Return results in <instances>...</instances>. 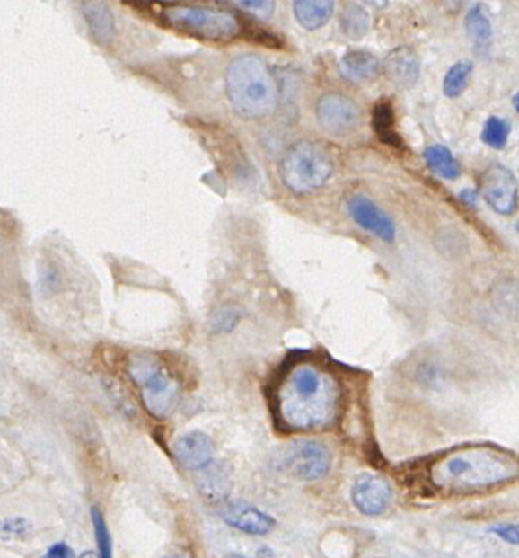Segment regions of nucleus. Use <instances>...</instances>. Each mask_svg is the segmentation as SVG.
Returning a JSON list of instances; mask_svg holds the SVG:
<instances>
[{
  "mask_svg": "<svg viewBox=\"0 0 519 558\" xmlns=\"http://www.w3.org/2000/svg\"><path fill=\"white\" fill-rule=\"evenodd\" d=\"M339 407V385L329 374L304 364L287 374L277 394V412L293 430L329 425Z\"/></svg>",
  "mask_w": 519,
  "mask_h": 558,
  "instance_id": "f257e3e1",
  "label": "nucleus"
},
{
  "mask_svg": "<svg viewBox=\"0 0 519 558\" xmlns=\"http://www.w3.org/2000/svg\"><path fill=\"white\" fill-rule=\"evenodd\" d=\"M518 474L515 457L487 447L454 452L431 467V480L436 487L456 492L505 483Z\"/></svg>",
  "mask_w": 519,
  "mask_h": 558,
  "instance_id": "f03ea898",
  "label": "nucleus"
},
{
  "mask_svg": "<svg viewBox=\"0 0 519 558\" xmlns=\"http://www.w3.org/2000/svg\"><path fill=\"white\" fill-rule=\"evenodd\" d=\"M225 90L235 113L245 120H261L277 110V79L259 56H241L229 64Z\"/></svg>",
  "mask_w": 519,
  "mask_h": 558,
  "instance_id": "7ed1b4c3",
  "label": "nucleus"
},
{
  "mask_svg": "<svg viewBox=\"0 0 519 558\" xmlns=\"http://www.w3.org/2000/svg\"><path fill=\"white\" fill-rule=\"evenodd\" d=\"M279 173L285 185L297 195L319 190L330 180L333 160L319 144L299 141L287 149Z\"/></svg>",
  "mask_w": 519,
  "mask_h": 558,
  "instance_id": "20e7f679",
  "label": "nucleus"
},
{
  "mask_svg": "<svg viewBox=\"0 0 519 558\" xmlns=\"http://www.w3.org/2000/svg\"><path fill=\"white\" fill-rule=\"evenodd\" d=\"M128 372L141 390L144 407L159 420L171 417L179 402V384L165 371L157 358L149 355L133 356Z\"/></svg>",
  "mask_w": 519,
  "mask_h": 558,
  "instance_id": "39448f33",
  "label": "nucleus"
},
{
  "mask_svg": "<svg viewBox=\"0 0 519 558\" xmlns=\"http://www.w3.org/2000/svg\"><path fill=\"white\" fill-rule=\"evenodd\" d=\"M169 27L207 41H231L241 35V23L223 10L199 5H169L162 12Z\"/></svg>",
  "mask_w": 519,
  "mask_h": 558,
  "instance_id": "423d86ee",
  "label": "nucleus"
},
{
  "mask_svg": "<svg viewBox=\"0 0 519 558\" xmlns=\"http://www.w3.org/2000/svg\"><path fill=\"white\" fill-rule=\"evenodd\" d=\"M277 467L293 479L317 482L331 469V452L325 444L311 439H297L281 451Z\"/></svg>",
  "mask_w": 519,
  "mask_h": 558,
  "instance_id": "0eeeda50",
  "label": "nucleus"
},
{
  "mask_svg": "<svg viewBox=\"0 0 519 558\" xmlns=\"http://www.w3.org/2000/svg\"><path fill=\"white\" fill-rule=\"evenodd\" d=\"M482 195L493 211L502 216H511L518 209V180L510 169L495 164L485 170L480 182Z\"/></svg>",
  "mask_w": 519,
  "mask_h": 558,
  "instance_id": "6e6552de",
  "label": "nucleus"
},
{
  "mask_svg": "<svg viewBox=\"0 0 519 558\" xmlns=\"http://www.w3.org/2000/svg\"><path fill=\"white\" fill-rule=\"evenodd\" d=\"M317 120L327 133H351L361 123V110L355 100L341 93H327L317 103Z\"/></svg>",
  "mask_w": 519,
  "mask_h": 558,
  "instance_id": "1a4fd4ad",
  "label": "nucleus"
},
{
  "mask_svg": "<svg viewBox=\"0 0 519 558\" xmlns=\"http://www.w3.org/2000/svg\"><path fill=\"white\" fill-rule=\"evenodd\" d=\"M351 500L359 513L379 516L387 511L392 501V487L379 475L361 474L351 487Z\"/></svg>",
  "mask_w": 519,
  "mask_h": 558,
  "instance_id": "9d476101",
  "label": "nucleus"
},
{
  "mask_svg": "<svg viewBox=\"0 0 519 558\" xmlns=\"http://www.w3.org/2000/svg\"><path fill=\"white\" fill-rule=\"evenodd\" d=\"M219 514L225 524L249 536H265L277 526L273 516L263 513L259 508L242 500L225 501L219 508Z\"/></svg>",
  "mask_w": 519,
  "mask_h": 558,
  "instance_id": "9b49d317",
  "label": "nucleus"
},
{
  "mask_svg": "<svg viewBox=\"0 0 519 558\" xmlns=\"http://www.w3.org/2000/svg\"><path fill=\"white\" fill-rule=\"evenodd\" d=\"M348 213L361 229L374 234L389 244L394 242L397 231L392 217L366 196H353L348 201Z\"/></svg>",
  "mask_w": 519,
  "mask_h": 558,
  "instance_id": "f8f14e48",
  "label": "nucleus"
},
{
  "mask_svg": "<svg viewBox=\"0 0 519 558\" xmlns=\"http://www.w3.org/2000/svg\"><path fill=\"white\" fill-rule=\"evenodd\" d=\"M172 452L185 469L201 470L215 459L216 446L207 433L189 431L173 443Z\"/></svg>",
  "mask_w": 519,
  "mask_h": 558,
  "instance_id": "ddd939ff",
  "label": "nucleus"
},
{
  "mask_svg": "<svg viewBox=\"0 0 519 558\" xmlns=\"http://www.w3.org/2000/svg\"><path fill=\"white\" fill-rule=\"evenodd\" d=\"M383 69L387 79L400 89H412L420 79V61L410 48L400 46L385 56Z\"/></svg>",
  "mask_w": 519,
  "mask_h": 558,
  "instance_id": "4468645a",
  "label": "nucleus"
},
{
  "mask_svg": "<svg viewBox=\"0 0 519 558\" xmlns=\"http://www.w3.org/2000/svg\"><path fill=\"white\" fill-rule=\"evenodd\" d=\"M487 12L488 10L484 4L477 2L469 9L466 20H464L467 36H469L477 54L482 58L490 56L493 46L492 20Z\"/></svg>",
  "mask_w": 519,
  "mask_h": 558,
  "instance_id": "2eb2a0df",
  "label": "nucleus"
},
{
  "mask_svg": "<svg viewBox=\"0 0 519 558\" xmlns=\"http://www.w3.org/2000/svg\"><path fill=\"white\" fill-rule=\"evenodd\" d=\"M383 64L376 54L366 49H349L341 56V75L353 84H365L377 77Z\"/></svg>",
  "mask_w": 519,
  "mask_h": 558,
  "instance_id": "dca6fc26",
  "label": "nucleus"
},
{
  "mask_svg": "<svg viewBox=\"0 0 519 558\" xmlns=\"http://www.w3.org/2000/svg\"><path fill=\"white\" fill-rule=\"evenodd\" d=\"M335 0H295V17L301 27L315 31L330 22Z\"/></svg>",
  "mask_w": 519,
  "mask_h": 558,
  "instance_id": "f3484780",
  "label": "nucleus"
},
{
  "mask_svg": "<svg viewBox=\"0 0 519 558\" xmlns=\"http://www.w3.org/2000/svg\"><path fill=\"white\" fill-rule=\"evenodd\" d=\"M373 128H374L377 137L384 144L394 149H402L403 141L400 134L395 129L394 107L391 100L383 98L373 108Z\"/></svg>",
  "mask_w": 519,
  "mask_h": 558,
  "instance_id": "a211bd4d",
  "label": "nucleus"
},
{
  "mask_svg": "<svg viewBox=\"0 0 519 558\" xmlns=\"http://www.w3.org/2000/svg\"><path fill=\"white\" fill-rule=\"evenodd\" d=\"M82 10L95 38L100 41H110L115 35V18L107 5L100 0H85Z\"/></svg>",
  "mask_w": 519,
  "mask_h": 558,
  "instance_id": "6ab92c4d",
  "label": "nucleus"
},
{
  "mask_svg": "<svg viewBox=\"0 0 519 558\" xmlns=\"http://www.w3.org/2000/svg\"><path fill=\"white\" fill-rule=\"evenodd\" d=\"M490 297L498 312L510 319L519 320V281L513 278H503L493 284Z\"/></svg>",
  "mask_w": 519,
  "mask_h": 558,
  "instance_id": "aec40b11",
  "label": "nucleus"
},
{
  "mask_svg": "<svg viewBox=\"0 0 519 558\" xmlns=\"http://www.w3.org/2000/svg\"><path fill=\"white\" fill-rule=\"evenodd\" d=\"M425 160H427V165L430 167L431 172L435 175H438L439 178L457 180L461 175V165L454 157V154L449 151L446 146L435 144V146L427 147Z\"/></svg>",
  "mask_w": 519,
  "mask_h": 558,
  "instance_id": "412c9836",
  "label": "nucleus"
},
{
  "mask_svg": "<svg viewBox=\"0 0 519 558\" xmlns=\"http://www.w3.org/2000/svg\"><path fill=\"white\" fill-rule=\"evenodd\" d=\"M203 470V475L198 479V487L203 496L209 500H224L231 493V479L225 470L219 465H207Z\"/></svg>",
  "mask_w": 519,
  "mask_h": 558,
  "instance_id": "4be33fe9",
  "label": "nucleus"
},
{
  "mask_svg": "<svg viewBox=\"0 0 519 558\" xmlns=\"http://www.w3.org/2000/svg\"><path fill=\"white\" fill-rule=\"evenodd\" d=\"M474 74V64L469 59H461L449 67L443 80V93L448 98L461 97L466 92Z\"/></svg>",
  "mask_w": 519,
  "mask_h": 558,
  "instance_id": "5701e85b",
  "label": "nucleus"
},
{
  "mask_svg": "<svg viewBox=\"0 0 519 558\" xmlns=\"http://www.w3.org/2000/svg\"><path fill=\"white\" fill-rule=\"evenodd\" d=\"M341 31L348 36L349 40H361L366 36L371 25V18L366 10L358 4H347L340 15Z\"/></svg>",
  "mask_w": 519,
  "mask_h": 558,
  "instance_id": "b1692460",
  "label": "nucleus"
},
{
  "mask_svg": "<svg viewBox=\"0 0 519 558\" xmlns=\"http://www.w3.org/2000/svg\"><path fill=\"white\" fill-rule=\"evenodd\" d=\"M511 124L508 120L500 116H490L487 118L482 129V141L485 146L492 147L495 151H502L506 147L510 139Z\"/></svg>",
  "mask_w": 519,
  "mask_h": 558,
  "instance_id": "393cba45",
  "label": "nucleus"
},
{
  "mask_svg": "<svg viewBox=\"0 0 519 558\" xmlns=\"http://www.w3.org/2000/svg\"><path fill=\"white\" fill-rule=\"evenodd\" d=\"M90 514H92V524H93L97 547H99V557L113 558V542H111V536H110V531H108L103 513L100 511L97 506H92Z\"/></svg>",
  "mask_w": 519,
  "mask_h": 558,
  "instance_id": "a878e982",
  "label": "nucleus"
},
{
  "mask_svg": "<svg viewBox=\"0 0 519 558\" xmlns=\"http://www.w3.org/2000/svg\"><path fill=\"white\" fill-rule=\"evenodd\" d=\"M260 18H268L275 12V0H223Z\"/></svg>",
  "mask_w": 519,
  "mask_h": 558,
  "instance_id": "bb28decb",
  "label": "nucleus"
},
{
  "mask_svg": "<svg viewBox=\"0 0 519 558\" xmlns=\"http://www.w3.org/2000/svg\"><path fill=\"white\" fill-rule=\"evenodd\" d=\"M500 539L513 545H519V524H502L492 529Z\"/></svg>",
  "mask_w": 519,
  "mask_h": 558,
  "instance_id": "cd10ccee",
  "label": "nucleus"
},
{
  "mask_svg": "<svg viewBox=\"0 0 519 558\" xmlns=\"http://www.w3.org/2000/svg\"><path fill=\"white\" fill-rule=\"evenodd\" d=\"M154 558H195L193 552L187 549V547H181V545H169V547H163V549L157 552V555Z\"/></svg>",
  "mask_w": 519,
  "mask_h": 558,
  "instance_id": "c85d7f7f",
  "label": "nucleus"
},
{
  "mask_svg": "<svg viewBox=\"0 0 519 558\" xmlns=\"http://www.w3.org/2000/svg\"><path fill=\"white\" fill-rule=\"evenodd\" d=\"M74 550L66 542H56L49 549L46 550L43 558H74Z\"/></svg>",
  "mask_w": 519,
  "mask_h": 558,
  "instance_id": "c756f323",
  "label": "nucleus"
},
{
  "mask_svg": "<svg viewBox=\"0 0 519 558\" xmlns=\"http://www.w3.org/2000/svg\"><path fill=\"white\" fill-rule=\"evenodd\" d=\"M30 523L25 521V519H7L4 526H2V529L5 534H17V536H22V534H27L30 531Z\"/></svg>",
  "mask_w": 519,
  "mask_h": 558,
  "instance_id": "7c9ffc66",
  "label": "nucleus"
},
{
  "mask_svg": "<svg viewBox=\"0 0 519 558\" xmlns=\"http://www.w3.org/2000/svg\"><path fill=\"white\" fill-rule=\"evenodd\" d=\"M459 198H461L464 203L469 204V206H477V191L471 190V188H466L464 191H461Z\"/></svg>",
  "mask_w": 519,
  "mask_h": 558,
  "instance_id": "2f4dec72",
  "label": "nucleus"
},
{
  "mask_svg": "<svg viewBox=\"0 0 519 558\" xmlns=\"http://www.w3.org/2000/svg\"><path fill=\"white\" fill-rule=\"evenodd\" d=\"M365 2L376 9H385L389 5V0H365Z\"/></svg>",
  "mask_w": 519,
  "mask_h": 558,
  "instance_id": "473e14b6",
  "label": "nucleus"
},
{
  "mask_svg": "<svg viewBox=\"0 0 519 558\" xmlns=\"http://www.w3.org/2000/svg\"><path fill=\"white\" fill-rule=\"evenodd\" d=\"M79 558H100L99 554H95V552H92V550H87V552H84L79 555Z\"/></svg>",
  "mask_w": 519,
  "mask_h": 558,
  "instance_id": "72a5a7b5",
  "label": "nucleus"
},
{
  "mask_svg": "<svg viewBox=\"0 0 519 558\" xmlns=\"http://www.w3.org/2000/svg\"><path fill=\"white\" fill-rule=\"evenodd\" d=\"M513 107H515V110L519 113V92H516L515 97H513Z\"/></svg>",
  "mask_w": 519,
  "mask_h": 558,
  "instance_id": "f704fd0d",
  "label": "nucleus"
},
{
  "mask_svg": "<svg viewBox=\"0 0 519 558\" xmlns=\"http://www.w3.org/2000/svg\"><path fill=\"white\" fill-rule=\"evenodd\" d=\"M224 558H249V557H243V555H241V554H229V555H225Z\"/></svg>",
  "mask_w": 519,
  "mask_h": 558,
  "instance_id": "c9c22d12",
  "label": "nucleus"
}]
</instances>
